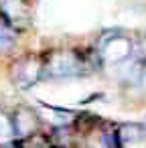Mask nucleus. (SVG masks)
Returning <instances> with one entry per match:
<instances>
[{
    "label": "nucleus",
    "instance_id": "nucleus-1",
    "mask_svg": "<svg viewBox=\"0 0 146 148\" xmlns=\"http://www.w3.org/2000/svg\"><path fill=\"white\" fill-rule=\"evenodd\" d=\"M101 67L97 51H81V49H55L43 61V77L63 79V77H79L89 71Z\"/></svg>",
    "mask_w": 146,
    "mask_h": 148
},
{
    "label": "nucleus",
    "instance_id": "nucleus-2",
    "mask_svg": "<svg viewBox=\"0 0 146 148\" xmlns=\"http://www.w3.org/2000/svg\"><path fill=\"white\" fill-rule=\"evenodd\" d=\"M134 41L124 31H108L97 43V57L101 65H122L134 57Z\"/></svg>",
    "mask_w": 146,
    "mask_h": 148
},
{
    "label": "nucleus",
    "instance_id": "nucleus-3",
    "mask_svg": "<svg viewBox=\"0 0 146 148\" xmlns=\"http://www.w3.org/2000/svg\"><path fill=\"white\" fill-rule=\"evenodd\" d=\"M10 77L12 83L21 89L33 87L35 83H39L43 79V61L39 55H23L12 63L10 69Z\"/></svg>",
    "mask_w": 146,
    "mask_h": 148
},
{
    "label": "nucleus",
    "instance_id": "nucleus-4",
    "mask_svg": "<svg viewBox=\"0 0 146 148\" xmlns=\"http://www.w3.org/2000/svg\"><path fill=\"white\" fill-rule=\"evenodd\" d=\"M0 18L14 31H27L31 27V10L25 0H2Z\"/></svg>",
    "mask_w": 146,
    "mask_h": 148
},
{
    "label": "nucleus",
    "instance_id": "nucleus-5",
    "mask_svg": "<svg viewBox=\"0 0 146 148\" xmlns=\"http://www.w3.org/2000/svg\"><path fill=\"white\" fill-rule=\"evenodd\" d=\"M12 128H14V136L16 140H27L31 138L33 134L39 132L41 128V118L39 114L29 108V106H19L14 112H12Z\"/></svg>",
    "mask_w": 146,
    "mask_h": 148
},
{
    "label": "nucleus",
    "instance_id": "nucleus-6",
    "mask_svg": "<svg viewBox=\"0 0 146 148\" xmlns=\"http://www.w3.org/2000/svg\"><path fill=\"white\" fill-rule=\"evenodd\" d=\"M118 148H146V126L142 124H122L116 126Z\"/></svg>",
    "mask_w": 146,
    "mask_h": 148
},
{
    "label": "nucleus",
    "instance_id": "nucleus-7",
    "mask_svg": "<svg viewBox=\"0 0 146 148\" xmlns=\"http://www.w3.org/2000/svg\"><path fill=\"white\" fill-rule=\"evenodd\" d=\"M16 140L14 128H12V118L0 110V146H10Z\"/></svg>",
    "mask_w": 146,
    "mask_h": 148
},
{
    "label": "nucleus",
    "instance_id": "nucleus-8",
    "mask_svg": "<svg viewBox=\"0 0 146 148\" xmlns=\"http://www.w3.org/2000/svg\"><path fill=\"white\" fill-rule=\"evenodd\" d=\"M14 43H16V31L0 18V55L12 51Z\"/></svg>",
    "mask_w": 146,
    "mask_h": 148
}]
</instances>
